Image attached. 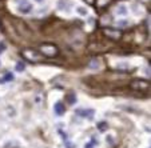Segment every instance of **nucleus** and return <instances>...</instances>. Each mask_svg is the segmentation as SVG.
Segmentation results:
<instances>
[{
	"instance_id": "obj_1",
	"label": "nucleus",
	"mask_w": 151,
	"mask_h": 148,
	"mask_svg": "<svg viewBox=\"0 0 151 148\" xmlns=\"http://www.w3.org/2000/svg\"><path fill=\"white\" fill-rule=\"evenodd\" d=\"M39 52L42 56L46 57H56L59 55V47L54 43H44L40 46Z\"/></svg>"
},
{
	"instance_id": "obj_2",
	"label": "nucleus",
	"mask_w": 151,
	"mask_h": 148,
	"mask_svg": "<svg viewBox=\"0 0 151 148\" xmlns=\"http://www.w3.org/2000/svg\"><path fill=\"white\" fill-rule=\"evenodd\" d=\"M22 56H23L26 60L31 61V63H39V61H42V55H40V52L36 51V49H34V48H26V49H23V51H22Z\"/></svg>"
},
{
	"instance_id": "obj_3",
	"label": "nucleus",
	"mask_w": 151,
	"mask_h": 148,
	"mask_svg": "<svg viewBox=\"0 0 151 148\" xmlns=\"http://www.w3.org/2000/svg\"><path fill=\"white\" fill-rule=\"evenodd\" d=\"M130 88L138 92H145L150 88V82H147L145 79H134L130 83Z\"/></svg>"
},
{
	"instance_id": "obj_4",
	"label": "nucleus",
	"mask_w": 151,
	"mask_h": 148,
	"mask_svg": "<svg viewBox=\"0 0 151 148\" xmlns=\"http://www.w3.org/2000/svg\"><path fill=\"white\" fill-rule=\"evenodd\" d=\"M103 35H104L107 39L110 40H120L123 36V34L116 28H111V27H107V28H103Z\"/></svg>"
},
{
	"instance_id": "obj_5",
	"label": "nucleus",
	"mask_w": 151,
	"mask_h": 148,
	"mask_svg": "<svg viewBox=\"0 0 151 148\" xmlns=\"http://www.w3.org/2000/svg\"><path fill=\"white\" fill-rule=\"evenodd\" d=\"M107 49V46L102 43H90L88 44V51L94 52V54H100V52H104Z\"/></svg>"
},
{
	"instance_id": "obj_6",
	"label": "nucleus",
	"mask_w": 151,
	"mask_h": 148,
	"mask_svg": "<svg viewBox=\"0 0 151 148\" xmlns=\"http://www.w3.org/2000/svg\"><path fill=\"white\" fill-rule=\"evenodd\" d=\"M31 11H32L31 3H28L27 0H24V1H22V3H20V6H19V12H20V14L27 15V14H29Z\"/></svg>"
},
{
	"instance_id": "obj_7",
	"label": "nucleus",
	"mask_w": 151,
	"mask_h": 148,
	"mask_svg": "<svg viewBox=\"0 0 151 148\" xmlns=\"http://www.w3.org/2000/svg\"><path fill=\"white\" fill-rule=\"evenodd\" d=\"M112 0H95V7L98 9H104L106 7H109L111 4Z\"/></svg>"
},
{
	"instance_id": "obj_8",
	"label": "nucleus",
	"mask_w": 151,
	"mask_h": 148,
	"mask_svg": "<svg viewBox=\"0 0 151 148\" xmlns=\"http://www.w3.org/2000/svg\"><path fill=\"white\" fill-rule=\"evenodd\" d=\"M54 109H55V112H56L58 115H63L64 112H66V108H64V104H63L62 102H58L56 104H55Z\"/></svg>"
},
{
	"instance_id": "obj_9",
	"label": "nucleus",
	"mask_w": 151,
	"mask_h": 148,
	"mask_svg": "<svg viewBox=\"0 0 151 148\" xmlns=\"http://www.w3.org/2000/svg\"><path fill=\"white\" fill-rule=\"evenodd\" d=\"M76 114L82 115V116H88V119H91V116L94 115V111L92 109H78Z\"/></svg>"
},
{
	"instance_id": "obj_10",
	"label": "nucleus",
	"mask_w": 151,
	"mask_h": 148,
	"mask_svg": "<svg viewBox=\"0 0 151 148\" xmlns=\"http://www.w3.org/2000/svg\"><path fill=\"white\" fill-rule=\"evenodd\" d=\"M118 14L119 15H126L127 14V8H126L124 6H119L118 7Z\"/></svg>"
},
{
	"instance_id": "obj_11",
	"label": "nucleus",
	"mask_w": 151,
	"mask_h": 148,
	"mask_svg": "<svg viewBox=\"0 0 151 148\" xmlns=\"http://www.w3.org/2000/svg\"><path fill=\"white\" fill-rule=\"evenodd\" d=\"M24 68H26V66H24L23 61H19L16 64V71H24Z\"/></svg>"
},
{
	"instance_id": "obj_12",
	"label": "nucleus",
	"mask_w": 151,
	"mask_h": 148,
	"mask_svg": "<svg viewBox=\"0 0 151 148\" xmlns=\"http://www.w3.org/2000/svg\"><path fill=\"white\" fill-rule=\"evenodd\" d=\"M78 12H79L80 15H87V9L83 8V7H79V8H78Z\"/></svg>"
},
{
	"instance_id": "obj_13",
	"label": "nucleus",
	"mask_w": 151,
	"mask_h": 148,
	"mask_svg": "<svg viewBox=\"0 0 151 148\" xmlns=\"http://www.w3.org/2000/svg\"><path fill=\"white\" fill-rule=\"evenodd\" d=\"M98 127H99V129H100V131H104V129L107 128V124H104V123H100V124L98 125Z\"/></svg>"
},
{
	"instance_id": "obj_14",
	"label": "nucleus",
	"mask_w": 151,
	"mask_h": 148,
	"mask_svg": "<svg viewBox=\"0 0 151 148\" xmlns=\"http://www.w3.org/2000/svg\"><path fill=\"white\" fill-rule=\"evenodd\" d=\"M119 26H123V27H124V26H128V21L126 23V20H120V21H119Z\"/></svg>"
},
{
	"instance_id": "obj_15",
	"label": "nucleus",
	"mask_w": 151,
	"mask_h": 148,
	"mask_svg": "<svg viewBox=\"0 0 151 148\" xmlns=\"http://www.w3.org/2000/svg\"><path fill=\"white\" fill-rule=\"evenodd\" d=\"M86 148H92V144H87L86 145Z\"/></svg>"
},
{
	"instance_id": "obj_16",
	"label": "nucleus",
	"mask_w": 151,
	"mask_h": 148,
	"mask_svg": "<svg viewBox=\"0 0 151 148\" xmlns=\"http://www.w3.org/2000/svg\"><path fill=\"white\" fill-rule=\"evenodd\" d=\"M36 1H42V0H36Z\"/></svg>"
}]
</instances>
